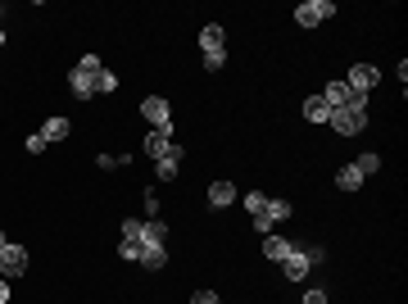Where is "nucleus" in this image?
Masks as SVG:
<instances>
[{
    "label": "nucleus",
    "instance_id": "nucleus-30",
    "mask_svg": "<svg viewBox=\"0 0 408 304\" xmlns=\"http://www.w3.org/2000/svg\"><path fill=\"white\" fill-rule=\"evenodd\" d=\"M191 304H218V295H214V290H195Z\"/></svg>",
    "mask_w": 408,
    "mask_h": 304
},
{
    "label": "nucleus",
    "instance_id": "nucleus-8",
    "mask_svg": "<svg viewBox=\"0 0 408 304\" xmlns=\"http://www.w3.org/2000/svg\"><path fill=\"white\" fill-rule=\"evenodd\" d=\"M177 168H182V145L172 141L164 159H155V173H159V182H172V177H177Z\"/></svg>",
    "mask_w": 408,
    "mask_h": 304
},
{
    "label": "nucleus",
    "instance_id": "nucleus-23",
    "mask_svg": "<svg viewBox=\"0 0 408 304\" xmlns=\"http://www.w3.org/2000/svg\"><path fill=\"white\" fill-rule=\"evenodd\" d=\"M78 68H82V73H86V78H95V73H100V68H105V64H100V55H91V51H86V55H82V59H78Z\"/></svg>",
    "mask_w": 408,
    "mask_h": 304
},
{
    "label": "nucleus",
    "instance_id": "nucleus-13",
    "mask_svg": "<svg viewBox=\"0 0 408 304\" xmlns=\"http://www.w3.org/2000/svg\"><path fill=\"white\" fill-rule=\"evenodd\" d=\"M231 200H236V187H231V182H214V187H209V204H214V209H227Z\"/></svg>",
    "mask_w": 408,
    "mask_h": 304
},
{
    "label": "nucleus",
    "instance_id": "nucleus-31",
    "mask_svg": "<svg viewBox=\"0 0 408 304\" xmlns=\"http://www.w3.org/2000/svg\"><path fill=\"white\" fill-rule=\"evenodd\" d=\"M304 304H327V290H308V295H304Z\"/></svg>",
    "mask_w": 408,
    "mask_h": 304
},
{
    "label": "nucleus",
    "instance_id": "nucleus-7",
    "mask_svg": "<svg viewBox=\"0 0 408 304\" xmlns=\"http://www.w3.org/2000/svg\"><path fill=\"white\" fill-rule=\"evenodd\" d=\"M308 268H313V259H308V250H291V259H281V273L291 277V282H304Z\"/></svg>",
    "mask_w": 408,
    "mask_h": 304
},
{
    "label": "nucleus",
    "instance_id": "nucleus-5",
    "mask_svg": "<svg viewBox=\"0 0 408 304\" xmlns=\"http://www.w3.org/2000/svg\"><path fill=\"white\" fill-rule=\"evenodd\" d=\"M23 273H28V250H23V246H5V250H0V277L14 282V277H23Z\"/></svg>",
    "mask_w": 408,
    "mask_h": 304
},
{
    "label": "nucleus",
    "instance_id": "nucleus-21",
    "mask_svg": "<svg viewBox=\"0 0 408 304\" xmlns=\"http://www.w3.org/2000/svg\"><path fill=\"white\" fill-rule=\"evenodd\" d=\"M354 168H358L363 177H372L377 168H381V154H358V159H354Z\"/></svg>",
    "mask_w": 408,
    "mask_h": 304
},
{
    "label": "nucleus",
    "instance_id": "nucleus-24",
    "mask_svg": "<svg viewBox=\"0 0 408 304\" xmlns=\"http://www.w3.org/2000/svg\"><path fill=\"white\" fill-rule=\"evenodd\" d=\"M241 200H245V209H250V214H258V209H263V200H268V196H263V191H250V196H241Z\"/></svg>",
    "mask_w": 408,
    "mask_h": 304
},
{
    "label": "nucleus",
    "instance_id": "nucleus-14",
    "mask_svg": "<svg viewBox=\"0 0 408 304\" xmlns=\"http://www.w3.org/2000/svg\"><path fill=\"white\" fill-rule=\"evenodd\" d=\"M168 145H172L168 132H145V154H150V159H164Z\"/></svg>",
    "mask_w": 408,
    "mask_h": 304
},
{
    "label": "nucleus",
    "instance_id": "nucleus-4",
    "mask_svg": "<svg viewBox=\"0 0 408 304\" xmlns=\"http://www.w3.org/2000/svg\"><path fill=\"white\" fill-rule=\"evenodd\" d=\"M381 82V68L377 64H354L350 78H345V87H350V95H367Z\"/></svg>",
    "mask_w": 408,
    "mask_h": 304
},
{
    "label": "nucleus",
    "instance_id": "nucleus-18",
    "mask_svg": "<svg viewBox=\"0 0 408 304\" xmlns=\"http://www.w3.org/2000/svg\"><path fill=\"white\" fill-rule=\"evenodd\" d=\"M336 187H340V191H358V187H363V173H358L354 164H345L340 173H336Z\"/></svg>",
    "mask_w": 408,
    "mask_h": 304
},
{
    "label": "nucleus",
    "instance_id": "nucleus-2",
    "mask_svg": "<svg viewBox=\"0 0 408 304\" xmlns=\"http://www.w3.org/2000/svg\"><path fill=\"white\" fill-rule=\"evenodd\" d=\"M141 118L150 123V132H168V137H172V109H168L164 95H145V100H141Z\"/></svg>",
    "mask_w": 408,
    "mask_h": 304
},
{
    "label": "nucleus",
    "instance_id": "nucleus-27",
    "mask_svg": "<svg viewBox=\"0 0 408 304\" xmlns=\"http://www.w3.org/2000/svg\"><path fill=\"white\" fill-rule=\"evenodd\" d=\"M118 259H127V263H136V246H132V241H118Z\"/></svg>",
    "mask_w": 408,
    "mask_h": 304
},
{
    "label": "nucleus",
    "instance_id": "nucleus-25",
    "mask_svg": "<svg viewBox=\"0 0 408 304\" xmlns=\"http://www.w3.org/2000/svg\"><path fill=\"white\" fill-rule=\"evenodd\" d=\"M222 64H227V51H218V55H204V68H209V73H218Z\"/></svg>",
    "mask_w": 408,
    "mask_h": 304
},
{
    "label": "nucleus",
    "instance_id": "nucleus-11",
    "mask_svg": "<svg viewBox=\"0 0 408 304\" xmlns=\"http://www.w3.org/2000/svg\"><path fill=\"white\" fill-rule=\"evenodd\" d=\"M250 218H268V223L277 227L281 218H291V204H286V200H272V196H268V200H263V209H258V214H250Z\"/></svg>",
    "mask_w": 408,
    "mask_h": 304
},
{
    "label": "nucleus",
    "instance_id": "nucleus-12",
    "mask_svg": "<svg viewBox=\"0 0 408 304\" xmlns=\"http://www.w3.org/2000/svg\"><path fill=\"white\" fill-rule=\"evenodd\" d=\"M222 41H227V36H222V28H218V23H209V28H200V51H204V55H218V51H222Z\"/></svg>",
    "mask_w": 408,
    "mask_h": 304
},
{
    "label": "nucleus",
    "instance_id": "nucleus-28",
    "mask_svg": "<svg viewBox=\"0 0 408 304\" xmlns=\"http://www.w3.org/2000/svg\"><path fill=\"white\" fill-rule=\"evenodd\" d=\"M95 164H100V168H122L127 159H122V154H100V159H95Z\"/></svg>",
    "mask_w": 408,
    "mask_h": 304
},
{
    "label": "nucleus",
    "instance_id": "nucleus-19",
    "mask_svg": "<svg viewBox=\"0 0 408 304\" xmlns=\"http://www.w3.org/2000/svg\"><path fill=\"white\" fill-rule=\"evenodd\" d=\"M122 241H132V246H141V241H145V223H141V218H127V223H122Z\"/></svg>",
    "mask_w": 408,
    "mask_h": 304
},
{
    "label": "nucleus",
    "instance_id": "nucleus-33",
    "mask_svg": "<svg viewBox=\"0 0 408 304\" xmlns=\"http://www.w3.org/2000/svg\"><path fill=\"white\" fill-rule=\"evenodd\" d=\"M5 246H9V236H5V232H0V250H5Z\"/></svg>",
    "mask_w": 408,
    "mask_h": 304
},
{
    "label": "nucleus",
    "instance_id": "nucleus-3",
    "mask_svg": "<svg viewBox=\"0 0 408 304\" xmlns=\"http://www.w3.org/2000/svg\"><path fill=\"white\" fill-rule=\"evenodd\" d=\"M331 14H336L331 0H304V5L295 9V23H300V28H318V23H327Z\"/></svg>",
    "mask_w": 408,
    "mask_h": 304
},
{
    "label": "nucleus",
    "instance_id": "nucleus-15",
    "mask_svg": "<svg viewBox=\"0 0 408 304\" xmlns=\"http://www.w3.org/2000/svg\"><path fill=\"white\" fill-rule=\"evenodd\" d=\"M41 137H46V145H51V141H64V137H68V118H64V114H55V118H46V127H41Z\"/></svg>",
    "mask_w": 408,
    "mask_h": 304
},
{
    "label": "nucleus",
    "instance_id": "nucleus-10",
    "mask_svg": "<svg viewBox=\"0 0 408 304\" xmlns=\"http://www.w3.org/2000/svg\"><path fill=\"white\" fill-rule=\"evenodd\" d=\"M68 91L78 95V100H91V95H95V78H86L82 68H73L68 73Z\"/></svg>",
    "mask_w": 408,
    "mask_h": 304
},
{
    "label": "nucleus",
    "instance_id": "nucleus-32",
    "mask_svg": "<svg viewBox=\"0 0 408 304\" xmlns=\"http://www.w3.org/2000/svg\"><path fill=\"white\" fill-rule=\"evenodd\" d=\"M0 304H9V282L0 277Z\"/></svg>",
    "mask_w": 408,
    "mask_h": 304
},
{
    "label": "nucleus",
    "instance_id": "nucleus-29",
    "mask_svg": "<svg viewBox=\"0 0 408 304\" xmlns=\"http://www.w3.org/2000/svg\"><path fill=\"white\" fill-rule=\"evenodd\" d=\"M28 150H32V154L46 150V137H41V132H32V137H28Z\"/></svg>",
    "mask_w": 408,
    "mask_h": 304
},
{
    "label": "nucleus",
    "instance_id": "nucleus-6",
    "mask_svg": "<svg viewBox=\"0 0 408 304\" xmlns=\"http://www.w3.org/2000/svg\"><path fill=\"white\" fill-rule=\"evenodd\" d=\"M136 263H141V268H164L168 263V241H141V246H136Z\"/></svg>",
    "mask_w": 408,
    "mask_h": 304
},
{
    "label": "nucleus",
    "instance_id": "nucleus-1",
    "mask_svg": "<svg viewBox=\"0 0 408 304\" xmlns=\"http://www.w3.org/2000/svg\"><path fill=\"white\" fill-rule=\"evenodd\" d=\"M327 123L336 127L340 137H354V132H363V127H367V95H350L340 109H331Z\"/></svg>",
    "mask_w": 408,
    "mask_h": 304
},
{
    "label": "nucleus",
    "instance_id": "nucleus-26",
    "mask_svg": "<svg viewBox=\"0 0 408 304\" xmlns=\"http://www.w3.org/2000/svg\"><path fill=\"white\" fill-rule=\"evenodd\" d=\"M145 218H159V196L155 191H145Z\"/></svg>",
    "mask_w": 408,
    "mask_h": 304
},
{
    "label": "nucleus",
    "instance_id": "nucleus-34",
    "mask_svg": "<svg viewBox=\"0 0 408 304\" xmlns=\"http://www.w3.org/2000/svg\"><path fill=\"white\" fill-rule=\"evenodd\" d=\"M0 46H5V28H0Z\"/></svg>",
    "mask_w": 408,
    "mask_h": 304
},
{
    "label": "nucleus",
    "instance_id": "nucleus-22",
    "mask_svg": "<svg viewBox=\"0 0 408 304\" xmlns=\"http://www.w3.org/2000/svg\"><path fill=\"white\" fill-rule=\"evenodd\" d=\"M145 241H168V223H164V218H150V223H145Z\"/></svg>",
    "mask_w": 408,
    "mask_h": 304
},
{
    "label": "nucleus",
    "instance_id": "nucleus-17",
    "mask_svg": "<svg viewBox=\"0 0 408 304\" xmlns=\"http://www.w3.org/2000/svg\"><path fill=\"white\" fill-rule=\"evenodd\" d=\"M345 100H350V87H345V82H327V91H323V105H327V109H340Z\"/></svg>",
    "mask_w": 408,
    "mask_h": 304
},
{
    "label": "nucleus",
    "instance_id": "nucleus-9",
    "mask_svg": "<svg viewBox=\"0 0 408 304\" xmlns=\"http://www.w3.org/2000/svg\"><path fill=\"white\" fill-rule=\"evenodd\" d=\"M291 241L286 236H277V232H272V236H263V259H272V263H281V259H291Z\"/></svg>",
    "mask_w": 408,
    "mask_h": 304
},
{
    "label": "nucleus",
    "instance_id": "nucleus-16",
    "mask_svg": "<svg viewBox=\"0 0 408 304\" xmlns=\"http://www.w3.org/2000/svg\"><path fill=\"white\" fill-rule=\"evenodd\" d=\"M304 118H308V123H327V118H331V109L323 105V95H308V100H304Z\"/></svg>",
    "mask_w": 408,
    "mask_h": 304
},
{
    "label": "nucleus",
    "instance_id": "nucleus-20",
    "mask_svg": "<svg viewBox=\"0 0 408 304\" xmlns=\"http://www.w3.org/2000/svg\"><path fill=\"white\" fill-rule=\"evenodd\" d=\"M95 91L114 95V91H118V78H114V73H109V68H100V73H95Z\"/></svg>",
    "mask_w": 408,
    "mask_h": 304
}]
</instances>
